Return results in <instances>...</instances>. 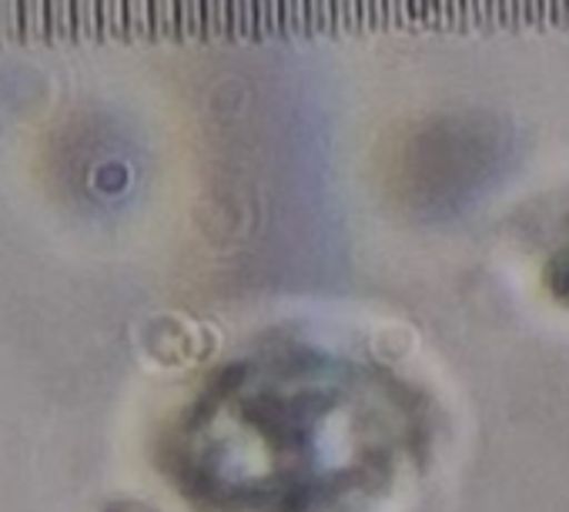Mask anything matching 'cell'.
I'll use <instances>...</instances> for the list:
<instances>
[{
	"label": "cell",
	"instance_id": "cell-19",
	"mask_svg": "<svg viewBox=\"0 0 569 512\" xmlns=\"http://www.w3.org/2000/svg\"><path fill=\"white\" fill-rule=\"evenodd\" d=\"M466 11H469V21L489 28V11H486V0H466Z\"/></svg>",
	"mask_w": 569,
	"mask_h": 512
},
{
	"label": "cell",
	"instance_id": "cell-10",
	"mask_svg": "<svg viewBox=\"0 0 569 512\" xmlns=\"http://www.w3.org/2000/svg\"><path fill=\"white\" fill-rule=\"evenodd\" d=\"M309 31H336V0H309Z\"/></svg>",
	"mask_w": 569,
	"mask_h": 512
},
{
	"label": "cell",
	"instance_id": "cell-3",
	"mask_svg": "<svg viewBox=\"0 0 569 512\" xmlns=\"http://www.w3.org/2000/svg\"><path fill=\"white\" fill-rule=\"evenodd\" d=\"M151 38H178V0H151Z\"/></svg>",
	"mask_w": 569,
	"mask_h": 512
},
{
	"label": "cell",
	"instance_id": "cell-12",
	"mask_svg": "<svg viewBox=\"0 0 569 512\" xmlns=\"http://www.w3.org/2000/svg\"><path fill=\"white\" fill-rule=\"evenodd\" d=\"M336 28L342 31L362 28V0H336Z\"/></svg>",
	"mask_w": 569,
	"mask_h": 512
},
{
	"label": "cell",
	"instance_id": "cell-6",
	"mask_svg": "<svg viewBox=\"0 0 569 512\" xmlns=\"http://www.w3.org/2000/svg\"><path fill=\"white\" fill-rule=\"evenodd\" d=\"M24 38H48V0H21Z\"/></svg>",
	"mask_w": 569,
	"mask_h": 512
},
{
	"label": "cell",
	"instance_id": "cell-4",
	"mask_svg": "<svg viewBox=\"0 0 569 512\" xmlns=\"http://www.w3.org/2000/svg\"><path fill=\"white\" fill-rule=\"evenodd\" d=\"M178 38H204V0H178Z\"/></svg>",
	"mask_w": 569,
	"mask_h": 512
},
{
	"label": "cell",
	"instance_id": "cell-16",
	"mask_svg": "<svg viewBox=\"0 0 569 512\" xmlns=\"http://www.w3.org/2000/svg\"><path fill=\"white\" fill-rule=\"evenodd\" d=\"M516 21H532V24H542L546 14H542V0H516Z\"/></svg>",
	"mask_w": 569,
	"mask_h": 512
},
{
	"label": "cell",
	"instance_id": "cell-17",
	"mask_svg": "<svg viewBox=\"0 0 569 512\" xmlns=\"http://www.w3.org/2000/svg\"><path fill=\"white\" fill-rule=\"evenodd\" d=\"M542 14H546V21L569 24V0H542Z\"/></svg>",
	"mask_w": 569,
	"mask_h": 512
},
{
	"label": "cell",
	"instance_id": "cell-7",
	"mask_svg": "<svg viewBox=\"0 0 569 512\" xmlns=\"http://www.w3.org/2000/svg\"><path fill=\"white\" fill-rule=\"evenodd\" d=\"M74 31L78 38H101V14H98V0H74Z\"/></svg>",
	"mask_w": 569,
	"mask_h": 512
},
{
	"label": "cell",
	"instance_id": "cell-8",
	"mask_svg": "<svg viewBox=\"0 0 569 512\" xmlns=\"http://www.w3.org/2000/svg\"><path fill=\"white\" fill-rule=\"evenodd\" d=\"M281 24L292 34L309 31V0H281Z\"/></svg>",
	"mask_w": 569,
	"mask_h": 512
},
{
	"label": "cell",
	"instance_id": "cell-9",
	"mask_svg": "<svg viewBox=\"0 0 569 512\" xmlns=\"http://www.w3.org/2000/svg\"><path fill=\"white\" fill-rule=\"evenodd\" d=\"M98 14H101V38L124 34V0H98Z\"/></svg>",
	"mask_w": 569,
	"mask_h": 512
},
{
	"label": "cell",
	"instance_id": "cell-15",
	"mask_svg": "<svg viewBox=\"0 0 569 512\" xmlns=\"http://www.w3.org/2000/svg\"><path fill=\"white\" fill-rule=\"evenodd\" d=\"M409 8H412V21L442 24V14H439V4H436V0H409Z\"/></svg>",
	"mask_w": 569,
	"mask_h": 512
},
{
	"label": "cell",
	"instance_id": "cell-2",
	"mask_svg": "<svg viewBox=\"0 0 569 512\" xmlns=\"http://www.w3.org/2000/svg\"><path fill=\"white\" fill-rule=\"evenodd\" d=\"M231 38H258V0H231Z\"/></svg>",
	"mask_w": 569,
	"mask_h": 512
},
{
	"label": "cell",
	"instance_id": "cell-5",
	"mask_svg": "<svg viewBox=\"0 0 569 512\" xmlns=\"http://www.w3.org/2000/svg\"><path fill=\"white\" fill-rule=\"evenodd\" d=\"M231 34V0H204V38Z\"/></svg>",
	"mask_w": 569,
	"mask_h": 512
},
{
	"label": "cell",
	"instance_id": "cell-18",
	"mask_svg": "<svg viewBox=\"0 0 569 512\" xmlns=\"http://www.w3.org/2000/svg\"><path fill=\"white\" fill-rule=\"evenodd\" d=\"M389 21L406 28L412 24V8H409V0H389Z\"/></svg>",
	"mask_w": 569,
	"mask_h": 512
},
{
	"label": "cell",
	"instance_id": "cell-13",
	"mask_svg": "<svg viewBox=\"0 0 569 512\" xmlns=\"http://www.w3.org/2000/svg\"><path fill=\"white\" fill-rule=\"evenodd\" d=\"M436 4H439L442 24H452V28H466L469 24L466 0H436Z\"/></svg>",
	"mask_w": 569,
	"mask_h": 512
},
{
	"label": "cell",
	"instance_id": "cell-14",
	"mask_svg": "<svg viewBox=\"0 0 569 512\" xmlns=\"http://www.w3.org/2000/svg\"><path fill=\"white\" fill-rule=\"evenodd\" d=\"M362 24L369 28L389 24V0H362Z\"/></svg>",
	"mask_w": 569,
	"mask_h": 512
},
{
	"label": "cell",
	"instance_id": "cell-1",
	"mask_svg": "<svg viewBox=\"0 0 569 512\" xmlns=\"http://www.w3.org/2000/svg\"><path fill=\"white\" fill-rule=\"evenodd\" d=\"M48 38H78L74 0H48Z\"/></svg>",
	"mask_w": 569,
	"mask_h": 512
},
{
	"label": "cell",
	"instance_id": "cell-11",
	"mask_svg": "<svg viewBox=\"0 0 569 512\" xmlns=\"http://www.w3.org/2000/svg\"><path fill=\"white\" fill-rule=\"evenodd\" d=\"M281 28V0H258V38L278 34Z\"/></svg>",
	"mask_w": 569,
	"mask_h": 512
}]
</instances>
